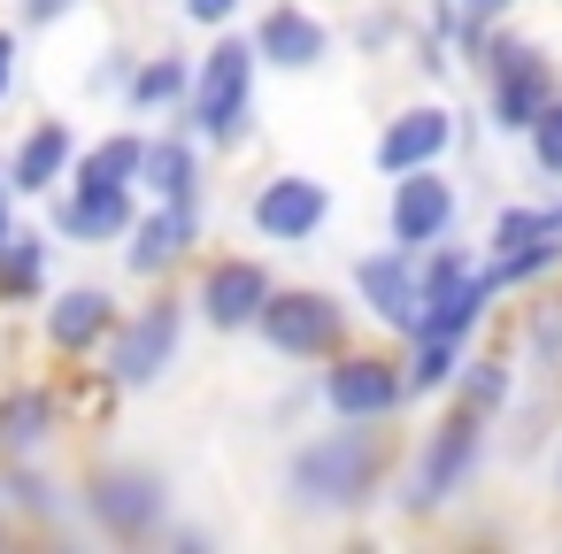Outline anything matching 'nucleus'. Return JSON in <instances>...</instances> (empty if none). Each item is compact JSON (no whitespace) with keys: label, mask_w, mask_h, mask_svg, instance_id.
I'll list each match as a JSON object with an SVG mask.
<instances>
[{"label":"nucleus","mask_w":562,"mask_h":554,"mask_svg":"<svg viewBox=\"0 0 562 554\" xmlns=\"http://www.w3.org/2000/svg\"><path fill=\"white\" fill-rule=\"evenodd\" d=\"M55 255H63V239L47 231V216L40 224L16 216V231L0 239V308H9V316H40V301L55 293Z\"/></svg>","instance_id":"nucleus-22"},{"label":"nucleus","mask_w":562,"mask_h":554,"mask_svg":"<svg viewBox=\"0 0 562 554\" xmlns=\"http://www.w3.org/2000/svg\"><path fill=\"white\" fill-rule=\"evenodd\" d=\"M209 139L178 116V124H147V170L139 193L147 201H209Z\"/></svg>","instance_id":"nucleus-21"},{"label":"nucleus","mask_w":562,"mask_h":554,"mask_svg":"<svg viewBox=\"0 0 562 554\" xmlns=\"http://www.w3.org/2000/svg\"><path fill=\"white\" fill-rule=\"evenodd\" d=\"M0 500H9V516L24 531H55V539L86 531L78 523V477H63L47 454H0Z\"/></svg>","instance_id":"nucleus-18"},{"label":"nucleus","mask_w":562,"mask_h":554,"mask_svg":"<svg viewBox=\"0 0 562 554\" xmlns=\"http://www.w3.org/2000/svg\"><path fill=\"white\" fill-rule=\"evenodd\" d=\"M331 224V185L316 170H270L247 185V231L262 247H316Z\"/></svg>","instance_id":"nucleus-13"},{"label":"nucleus","mask_w":562,"mask_h":554,"mask_svg":"<svg viewBox=\"0 0 562 554\" xmlns=\"http://www.w3.org/2000/svg\"><path fill=\"white\" fill-rule=\"evenodd\" d=\"M470 347H477V339H447V331L401 339V354H408V393H416V400H447L454 377H462V362H470Z\"/></svg>","instance_id":"nucleus-25"},{"label":"nucleus","mask_w":562,"mask_h":554,"mask_svg":"<svg viewBox=\"0 0 562 554\" xmlns=\"http://www.w3.org/2000/svg\"><path fill=\"white\" fill-rule=\"evenodd\" d=\"M209 247V201H147L132 239L116 247L132 285H178Z\"/></svg>","instance_id":"nucleus-10"},{"label":"nucleus","mask_w":562,"mask_h":554,"mask_svg":"<svg viewBox=\"0 0 562 554\" xmlns=\"http://www.w3.org/2000/svg\"><path fill=\"white\" fill-rule=\"evenodd\" d=\"M0 208H16V185H9V170H0Z\"/></svg>","instance_id":"nucleus-40"},{"label":"nucleus","mask_w":562,"mask_h":554,"mask_svg":"<svg viewBox=\"0 0 562 554\" xmlns=\"http://www.w3.org/2000/svg\"><path fill=\"white\" fill-rule=\"evenodd\" d=\"M16 86H24V24L9 16V24H0V109L16 101Z\"/></svg>","instance_id":"nucleus-33"},{"label":"nucleus","mask_w":562,"mask_h":554,"mask_svg":"<svg viewBox=\"0 0 562 554\" xmlns=\"http://www.w3.org/2000/svg\"><path fill=\"white\" fill-rule=\"evenodd\" d=\"M408 32H416V16L401 9V0H362V9H347V24H339V39H347L362 63L408 55Z\"/></svg>","instance_id":"nucleus-27"},{"label":"nucleus","mask_w":562,"mask_h":554,"mask_svg":"<svg viewBox=\"0 0 562 554\" xmlns=\"http://www.w3.org/2000/svg\"><path fill=\"white\" fill-rule=\"evenodd\" d=\"M178 516V485L170 470L139 462V454H93L78 470V523L86 539H109V546H162Z\"/></svg>","instance_id":"nucleus-3"},{"label":"nucleus","mask_w":562,"mask_h":554,"mask_svg":"<svg viewBox=\"0 0 562 554\" xmlns=\"http://www.w3.org/2000/svg\"><path fill=\"white\" fill-rule=\"evenodd\" d=\"M554 493H562V454H554Z\"/></svg>","instance_id":"nucleus-41"},{"label":"nucleus","mask_w":562,"mask_h":554,"mask_svg":"<svg viewBox=\"0 0 562 554\" xmlns=\"http://www.w3.org/2000/svg\"><path fill=\"white\" fill-rule=\"evenodd\" d=\"M539 208H547V231L562 239V193H554V201H539Z\"/></svg>","instance_id":"nucleus-38"},{"label":"nucleus","mask_w":562,"mask_h":554,"mask_svg":"<svg viewBox=\"0 0 562 554\" xmlns=\"http://www.w3.org/2000/svg\"><path fill=\"white\" fill-rule=\"evenodd\" d=\"M454 224H462V185L447 178V162L385 178V239H401V247L424 255V247L454 239Z\"/></svg>","instance_id":"nucleus-16"},{"label":"nucleus","mask_w":562,"mask_h":554,"mask_svg":"<svg viewBox=\"0 0 562 554\" xmlns=\"http://www.w3.org/2000/svg\"><path fill=\"white\" fill-rule=\"evenodd\" d=\"M178 16H186L193 32H232V24L247 16V0H178Z\"/></svg>","instance_id":"nucleus-34"},{"label":"nucleus","mask_w":562,"mask_h":554,"mask_svg":"<svg viewBox=\"0 0 562 554\" xmlns=\"http://www.w3.org/2000/svg\"><path fill=\"white\" fill-rule=\"evenodd\" d=\"M78 155H86V132L70 124V116H32L24 132H16V147L0 155V170H9V185H16V201H47V193H63L70 185V170H78Z\"/></svg>","instance_id":"nucleus-19"},{"label":"nucleus","mask_w":562,"mask_h":554,"mask_svg":"<svg viewBox=\"0 0 562 554\" xmlns=\"http://www.w3.org/2000/svg\"><path fill=\"white\" fill-rule=\"evenodd\" d=\"M516 347H524L531 370H562V293H539L531 285V301L516 316Z\"/></svg>","instance_id":"nucleus-28"},{"label":"nucleus","mask_w":562,"mask_h":554,"mask_svg":"<svg viewBox=\"0 0 562 554\" xmlns=\"http://www.w3.org/2000/svg\"><path fill=\"white\" fill-rule=\"evenodd\" d=\"M485 462H493V416H477L470 400H447V408L416 431V446L401 454L393 516H408V523L447 516V508L485 477Z\"/></svg>","instance_id":"nucleus-2"},{"label":"nucleus","mask_w":562,"mask_h":554,"mask_svg":"<svg viewBox=\"0 0 562 554\" xmlns=\"http://www.w3.org/2000/svg\"><path fill=\"white\" fill-rule=\"evenodd\" d=\"M447 400H470L477 416H508L516 408V354L508 347H470V362H462V377H454V393Z\"/></svg>","instance_id":"nucleus-26"},{"label":"nucleus","mask_w":562,"mask_h":554,"mask_svg":"<svg viewBox=\"0 0 562 554\" xmlns=\"http://www.w3.org/2000/svg\"><path fill=\"white\" fill-rule=\"evenodd\" d=\"M193 331H201L193 293H178V285H147V301H132V308H124V324H116V339H109L101 370H109L124 393H155V385H170V377H178V362H186V339H193Z\"/></svg>","instance_id":"nucleus-5"},{"label":"nucleus","mask_w":562,"mask_h":554,"mask_svg":"<svg viewBox=\"0 0 562 554\" xmlns=\"http://www.w3.org/2000/svg\"><path fill=\"white\" fill-rule=\"evenodd\" d=\"M347 293H355V308H362L385 339H416V324H424V255L401 247V239L362 247V255L347 262Z\"/></svg>","instance_id":"nucleus-12"},{"label":"nucleus","mask_w":562,"mask_h":554,"mask_svg":"<svg viewBox=\"0 0 562 554\" xmlns=\"http://www.w3.org/2000/svg\"><path fill=\"white\" fill-rule=\"evenodd\" d=\"M193 316H201V331H216V339H255V324H262V308H270V293H278V270L262 262V255H201L193 262Z\"/></svg>","instance_id":"nucleus-11"},{"label":"nucleus","mask_w":562,"mask_h":554,"mask_svg":"<svg viewBox=\"0 0 562 554\" xmlns=\"http://www.w3.org/2000/svg\"><path fill=\"white\" fill-rule=\"evenodd\" d=\"M124 308H132V301H124L116 285H101V278H70V285H55V293L40 301L32 339H40L47 362H101L109 339H116V324H124Z\"/></svg>","instance_id":"nucleus-9"},{"label":"nucleus","mask_w":562,"mask_h":554,"mask_svg":"<svg viewBox=\"0 0 562 554\" xmlns=\"http://www.w3.org/2000/svg\"><path fill=\"white\" fill-rule=\"evenodd\" d=\"M477 86H485V124L501 132V139H524L531 124H539V109L562 93L554 86V55L539 47V39H524V32H493V47H485V63H477Z\"/></svg>","instance_id":"nucleus-7"},{"label":"nucleus","mask_w":562,"mask_h":554,"mask_svg":"<svg viewBox=\"0 0 562 554\" xmlns=\"http://www.w3.org/2000/svg\"><path fill=\"white\" fill-rule=\"evenodd\" d=\"M132 78H139V47H132V39H109V47L93 55V70H86V101H124Z\"/></svg>","instance_id":"nucleus-31"},{"label":"nucleus","mask_w":562,"mask_h":554,"mask_svg":"<svg viewBox=\"0 0 562 554\" xmlns=\"http://www.w3.org/2000/svg\"><path fill=\"white\" fill-rule=\"evenodd\" d=\"M462 124H470V116H454L447 101H401V109L378 124V139H370L378 178H408V170L447 162V155L462 147Z\"/></svg>","instance_id":"nucleus-15"},{"label":"nucleus","mask_w":562,"mask_h":554,"mask_svg":"<svg viewBox=\"0 0 562 554\" xmlns=\"http://www.w3.org/2000/svg\"><path fill=\"white\" fill-rule=\"evenodd\" d=\"M186 101H193V55H186V47H155V55H139V78H132L124 109H132L139 124H178Z\"/></svg>","instance_id":"nucleus-23"},{"label":"nucleus","mask_w":562,"mask_h":554,"mask_svg":"<svg viewBox=\"0 0 562 554\" xmlns=\"http://www.w3.org/2000/svg\"><path fill=\"white\" fill-rule=\"evenodd\" d=\"M16 531H24V523H16V516H9V500H0V546H9V539H16Z\"/></svg>","instance_id":"nucleus-39"},{"label":"nucleus","mask_w":562,"mask_h":554,"mask_svg":"<svg viewBox=\"0 0 562 554\" xmlns=\"http://www.w3.org/2000/svg\"><path fill=\"white\" fill-rule=\"evenodd\" d=\"M78 9H86V0H16V24L24 32H63Z\"/></svg>","instance_id":"nucleus-35"},{"label":"nucleus","mask_w":562,"mask_h":554,"mask_svg":"<svg viewBox=\"0 0 562 554\" xmlns=\"http://www.w3.org/2000/svg\"><path fill=\"white\" fill-rule=\"evenodd\" d=\"M139 170H147V132L139 124H109L101 139H86L70 185H139Z\"/></svg>","instance_id":"nucleus-24"},{"label":"nucleus","mask_w":562,"mask_h":554,"mask_svg":"<svg viewBox=\"0 0 562 554\" xmlns=\"http://www.w3.org/2000/svg\"><path fill=\"white\" fill-rule=\"evenodd\" d=\"M308 408H324V385H316V370H293L270 400H262V431H278V439H293L301 423H308Z\"/></svg>","instance_id":"nucleus-30"},{"label":"nucleus","mask_w":562,"mask_h":554,"mask_svg":"<svg viewBox=\"0 0 562 554\" xmlns=\"http://www.w3.org/2000/svg\"><path fill=\"white\" fill-rule=\"evenodd\" d=\"M531 239H547V208L539 201H501L493 224H485V262H501V255H516Z\"/></svg>","instance_id":"nucleus-29"},{"label":"nucleus","mask_w":562,"mask_h":554,"mask_svg":"<svg viewBox=\"0 0 562 554\" xmlns=\"http://www.w3.org/2000/svg\"><path fill=\"white\" fill-rule=\"evenodd\" d=\"M40 208H47V231L63 247H124L139 208H147V193L139 185H63Z\"/></svg>","instance_id":"nucleus-17"},{"label":"nucleus","mask_w":562,"mask_h":554,"mask_svg":"<svg viewBox=\"0 0 562 554\" xmlns=\"http://www.w3.org/2000/svg\"><path fill=\"white\" fill-rule=\"evenodd\" d=\"M255 86H262V55H255L247 24L209 32V47L193 55V101H186V124H193L216 155H247V147L262 139Z\"/></svg>","instance_id":"nucleus-4"},{"label":"nucleus","mask_w":562,"mask_h":554,"mask_svg":"<svg viewBox=\"0 0 562 554\" xmlns=\"http://www.w3.org/2000/svg\"><path fill=\"white\" fill-rule=\"evenodd\" d=\"M401 477V446L393 423H339L324 416V431H301L278 462V500L308 523H355L378 500H393Z\"/></svg>","instance_id":"nucleus-1"},{"label":"nucleus","mask_w":562,"mask_h":554,"mask_svg":"<svg viewBox=\"0 0 562 554\" xmlns=\"http://www.w3.org/2000/svg\"><path fill=\"white\" fill-rule=\"evenodd\" d=\"M316 385H324V416H339V423H401V408L416 400L408 393V354L355 347V339L316 370Z\"/></svg>","instance_id":"nucleus-8"},{"label":"nucleus","mask_w":562,"mask_h":554,"mask_svg":"<svg viewBox=\"0 0 562 554\" xmlns=\"http://www.w3.org/2000/svg\"><path fill=\"white\" fill-rule=\"evenodd\" d=\"M162 546H170V554H209V546H216V531H209V523H186V516H170Z\"/></svg>","instance_id":"nucleus-36"},{"label":"nucleus","mask_w":562,"mask_h":554,"mask_svg":"<svg viewBox=\"0 0 562 554\" xmlns=\"http://www.w3.org/2000/svg\"><path fill=\"white\" fill-rule=\"evenodd\" d=\"M247 39H255L262 70H278V78H316L339 55V24L316 16L308 0H262L247 16Z\"/></svg>","instance_id":"nucleus-14"},{"label":"nucleus","mask_w":562,"mask_h":554,"mask_svg":"<svg viewBox=\"0 0 562 554\" xmlns=\"http://www.w3.org/2000/svg\"><path fill=\"white\" fill-rule=\"evenodd\" d=\"M462 9H470L477 24H508V9H516V0H462Z\"/></svg>","instance_id":"nucleus-37"},{"label":"nucleus","mask_w":562,"mask_h":554,"mask_svg":"<svg viewBox=\"0 0 562 554\" xmlns=\"http://www.w3.org/2000/svg\"><path fill=\"white\" fill-rule=\"evenodd\" d=\"M255 339H262V354L285 362V370H324V362L355 339V308H347L331 285H285V278H278V293H270Z\"/></svg>","instance_id":"nucleus-6"},{"label":"nucleus","mask_w":562,"mask_h":554,"mask_svg":"<svg viewBox=\"0 0 562 554\" xmlns=\"http://www.w3.org/2000/svg\"><path fill=\"white\" fill-rule=\"evenodd\" d=\"M63 431H78L70 423L63 370H40V377H9V385H0V454H55Z\"/></svg>","instance_id":"nucleus-20"},{"label":"nucleus","mask_w":562,"mask_h":554,"mask_svg":"<svg viewBox=\"0 0 562 554\" xmlns=\"http://www.w3.org/2000/svg\"><path fill=\"white\" fill-rule=\"evenodd\" d=\"M524 155H531V170L547 178V185H562V93L539 109V124L524 132Z\"/></svg>","instance_id":"nucleus-32"}]
</instances>
